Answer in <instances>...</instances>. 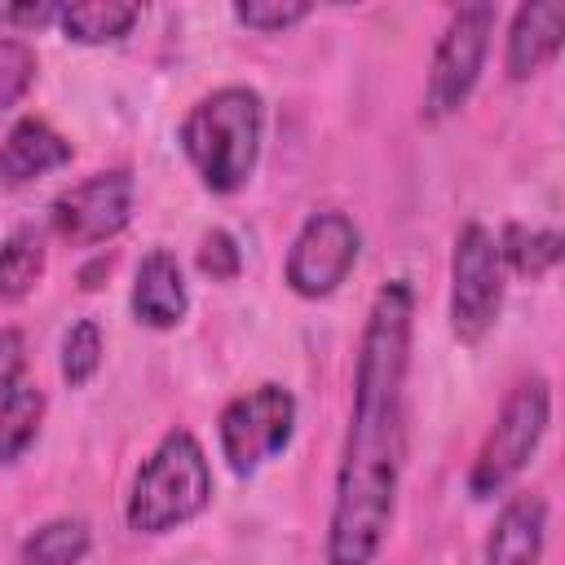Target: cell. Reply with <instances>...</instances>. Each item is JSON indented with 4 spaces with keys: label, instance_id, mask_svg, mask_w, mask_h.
Returning <instances> with one entry per match:
<instances>
[{
    "label": "cell",
    "instance_id": "obj_1",
    "mask_svg": "<svg viewBox=\"0 0 565 565\" xmlns=\"http://www.w3.org/2000/svg\"><path fill=\"white\" fill-rule=\"evenodd\" d=\"M411 331L415 291L406 278H393L371 296L358 340L349 428L327 516V565H375L388 543L406 463Z\"/></svg>",
    "mask_w": 565,
    "mask_h": 565
},
{
    "label": "cell",
    "instance_id": "obj_2",
    "mask_svg": "<svg viewBox=\"0 0 565 565\" xmlns=\"http://www.w3.org/2000/svg\"><path fill=\"white\" fill-rule=\"evenodd\" d=\"M177 141H181V154L190 159L194 177L203 181V190L238 194L260 163L265 97L247 84H221L185 110Z\"/></svg>",
    "mask_w": 565,
    "mask_h": 565
},
{
    "label": "cell",
    "instance_id": "obj_3",
    "mask_svg": "<svg viewBox=\"0 0 565 565\" xmlns=\"http://www.w3.org/2000/svg\"><path fill=\"white\" fill-rule=\"evenodd\" d=\"M207 503H212V463L203 441L190 428H168L128 486L124 521L132 534L154 539L190 525L194 516L207 512Z\"/></svg>",
    "mask_w": 565,
    "mask_h": 565
},
{
    "label": "cell",
    "instance_id": "obj_4",
    "mask_svg": "<svg viewBox=\"0 0 565 565\" xmlns=\"http://www.w3.org/2000/svg\"><path fill=\"white\" fill-rule=\"evenodd\" d=\"M552 424V384L543 375H525L512 384V393L503 397L477 459L468 472V494L472 499H494L503 494L534 459V450L543 446Z\"/></svg>",
    "mask_w": 565,
    "mask_h": 565
},
{
    "label": "cell",
    "instance_id": "obj_5",
    "mask_svg": "<svg viewBox=\"0 0 565 565\" xmlns=\"http://www.w3.org/2000/svg\"><path fill=\"white\" fill-rule=\"evenodd\" d=\"M296 415H300L296 393L274 380L230 397L216 419V441H221V459L230 463V472L256 477L269 459H278L296 437Z\"/></svg>",
    "mask_w": 565,
    "mask_h": 565
},
{
    "label": "cell",
    "instance_id": "obj_6",
    "mask_svg": "<svg viewBox=\"0 0 565 565\" xmlns=\"http://www.w3.org/2000/svg\"><path fill=\"white\" fill-rule=\"evenodd\" d=\"M499 9L477 0V4H459L446 18V31L437 35L433 49V66H428V84H424V119H450L468 106L481 71H486V53H490V35H494Z\"/></svg>",
    "mask_w": 565,
    "mask_h": 565
},
{
    "label": "cell",
    "instance_id": "obj_7",
    "mask_svg": "<svg viewBox=\"0 0 565 565\" xmlns=\"http://www.w3.org/2000/svg\"><path fill=\"white\" fill-rule=\"evenodd\" d=\"M503 260L494 234L481 221H468L450 247V335L459 344H481L503 313Z\"/></svg>",
    "mask_w": 565,
    "mask_h": 565
},
{
    "label": "cell",
    "instance_id": "obj_8",
    "mask_svg": "<svg viewBox=\"0 0 565 565\" xmlns=\"http://www.w3.org/2000/svg\"><path fill=\"white\" fill-rule=\"evenodd\" d=\"M358 256H362V230L353 225L349 212H340V207L309 212L287 247L282 282L300 300H327L353 274Z\"/></svg>",
    "mask_w": 565,
    "mask_h": 565
},
{
    "label": "cell",
    "instance_id": "obj_9",
    "mask_svg": "<svg viewBox=\"0 0 565 565\" xmlns=\"http://www.w3.org/2000/svg\"><path fill=\"white\" fill-rule=\"evenodd\" d=\"M132 172L128 168H110V172H93L84 181H75L71 190H62L49 207V221L57 230L62 243L71 247H102L110 238H119L132 221Z\"/></svg>",
    "mask_w": 565,
    "mask_h": 565
},
{
    "label": "cell",
    "instance_id": "obj_10",
    "mask_svg": "<svg viewBox=\"0 0 565 565\" xmlns=\"http://www.w3.org/2000/svg\"><path fill=\"white\" fill-rule=\"evenodd\" d=\"M128 309L141 327L150 331H172L185 322L190 313V287H185V269L168 247H150L132 274V291H128Z\"/></svg>",
    "mask_w": 565,
    "mask_h": 565
},
{
    "label": "cell",
    "instance_id": "obj_11",
    "mask_svg": "<svg viewBox=\"0 0 565 565\" xmlns=\"http://www.w3.org/2000/svg\"><path fill=\"white\" fill-rule=\"evenodd\" d=\"M565 44V4L561 0H530L512 13L508 26V49H503V71L512 84L534 79L556 62Z\"/></svg>",
    "mask_w": 565,
    "mask_h": 565
},
{
    "label": "cell",
    "instance_id": "obj_12",
    "mask_svg": "<svg viewBox=\"0 0 565 565\" xmlns=\"http://www.w3.org/2000/svg\"><path fill=\"white\" fill-rule=\"evenodd\" d=\"M543 547H547V499L539 490L508 494L486 539V565H539Z\"/></svg>",
    "mask_w": 565,
    "mask_h": 565
},
{
    "label": "cell",
    "instance_id": "obj_13",
    "mask_svg": "<svg viewBox=\"0 0 565 565\" xmlns=\"http://www.w3.org/2000/svg\"><path fill=\"white\" fill-rule=\"evenodd\" d=\"M71 163V141L40 115L18 119L0 141V185L18 190L35 177H49Z\"/></svg>",
    "mask_w": 565,
    "mask_h": 565
},
{
    "label": "cell",
    "instance_id": "obj_14",
    "mask_svg": "<svg viewBox=\"0 0 565 565\" xmlns=\"http://www.w3.org/2000/svg\"><path fill=\"white\" fill-rule=\"evenodd\" d=\"M141 22V4H124V0H88V4H62L57 26L66 40L75 44H119L124 35H132V26Z\"/></svg>",
    "mask_w": 565,
    "mask_h": 565
},
{
    "label": "cell",
    "instance_id": "obj_15",
    "mask_svg": "<svg viewBox=\"0 0 565 565\" xmlns=\"http://www.w3.org/2000/svg\"><path fill=\"white\" fill-rule=\"evenodd\" d=\"M44 230L35 225H18L13 234L0 238V305H18L26 300L40 278H44Z\"/></svg>",
    "mask_w": 565,
    "mask_h": 565
},
{
    "label": "cell",
    "instance_id": "obj_16",
    "mask_svg": "<svg viewBox=\"0 0 565 565\" xmlns=\"http://www.w3.org/2000/svg\"><path fill=\"white\" fill-rule=\"evenodd\" d=\"M44 411H49L44 388H40V384H26V380L13 384V388L0 397V468L18 463V459L35 446L40 424H44Z\"/></svg>",
    "mask_w": 565,
    "mask_h": 565
},
{
    "label": "cell",
    "instance_id": "obj_17",
    "mask_svg": "<svg viewBox=\"0 0 565 565\" xmlns=\"http://www.w3.org/2000/svg\"><path fill=\"white\" fill-rule=\"evenodd\" d=\"M499 247V260L503 269L521 274V278H543L561 265V252H565V238L556 230H530L521 221H508L503 234L494 238Z\"/></svg>",
    "mask_w": 565,
    "mask_h": 565
},
{
    "label": "cell",
    "instance_id": "obj_18",
    "mask_svg": "<svg viewBox=\"0 0 565 565\" xmlns=\"http://www.w3.org/2000/svg\"><path fill=\"white\" fill-rule=\"evenodd\" d=\"M93 530L84 516H53L22 539V565H84Z\"/></svg>",
    "mask_w": 565,
    "mask_h": 565
},
{
    "label": "cell",
    "instance_id": "obj_19",
    "mask_svg": "<svg viewBox=\"0 0 565 565\" xmlns=\"http://www.w3.org/2000/svg\"><path fill=\"white\" fill-rule=\"evenodd\" d=\"M102 353H106V340H102V327L93 318H79L66 327L62 335V353H57V371L71 388H84L97 371H102Z\"/></svg>",
    "mask_w": 565,
    "mask_h": 565
},
{
    "label": "cell",
    "instance_id": "obj_20",
    "mask_svg": "<svg viewBox=\"0 0 565 565\" xmlns=\"http://www.w3.org/2000/svg\"><path fill=\"white\" fill-rule=\"evenodd\" d=\"M35 49L18 35H0V115H9L35 84Z\"/></svg>",
    "mask_w": 565,
    "mask_h": 565
},
{
    "label": "cell",
    "instance_id": "obj_21",
    "mask_svg": "<svg viewBox=\"0 0 565 565\" xmlns=\"http://www.w3.org/2000/svg\"><path fill=\"white\" fill-rule=\"evenodd\" d=\"M230 13H234L238 26H247V31H256V35H278V31L300 26L313 9H309L305 0H243V4H234Z\"/></svg>",
    "mask_w": 565,
    "mask_h": 565
},
{
    "label": "cell",
    "instance_id": "obj_22",
    "mask_svg": "<svg viewBox=\"0 0 565 565\" xmlns=\"http://www.w3.org/2000/svg\"><path fill=\"white\" fill-rule=\"evenodd\" d=\"M194 265H199V274L212 278V282H234V278L243 274V247H238V238H234L230 230L216 225V230H207V234L199 238Z\"/></svg>",
    "mask_w": 565,
    "mask_h": 565
},
{
    "label": "cell",
    "instance_id": "obj_23",
    "mask_svg": "<svg viewBox=\"0 0 565 565\" xmlns=\"http://www.w3.org/2000/svg\"><path fill=\"white\" fill-rule=\"evenodd\" d=\"M22 371H26V335L18 327H0V397L22 384Z\"/></svg>",
    "mask_w": 565,
    "mask_h": 565
},
{
    "label": "cell",
    "instance_id": "obj_24",
    "mask_svg": "<svg viewBox=\"0 0 565 565\" xmlns=\"http://www.w3.org/2000/svg\"><path fill=\"white\" fill-rule=\"evenodd\" d=\"M62 4H0V26H18V31H40L49 22H57Z\"/></svg>",
    "mask_w": 565,
    "mask_h": 565
}]
</instances>
